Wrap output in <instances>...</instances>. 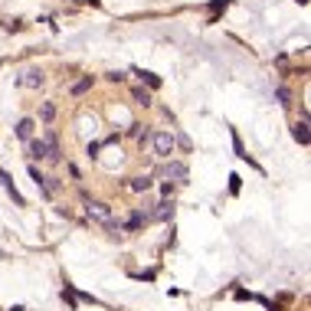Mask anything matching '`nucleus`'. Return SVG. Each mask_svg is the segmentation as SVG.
I'll list each match as a JSON object with an SVG mask.
<instances>
[{
  "instance_id": "obj_2",
  "label": "nucleus",
  "mask_w": 311,
  "mask_h": 311,
  "mask_svg": "<svg viewBox=\"0 0 311 311\" xmlns=\"http://www.w3.org/2000/svg\"><path fill=\"white\" fill-rule=\"evenodd\" d=\"M174 144H177V138H174L171 131H157V134H154V154H157V157H171Z\"/></svg>"
},
{
  "instance_id": "obj_14",
  "label": "nucleus",
  "mask_w": 311,
  "mask_h": 311,
  "mask_svg": "<svg viewBox=\"0 0 311 311\" xmlns=\"http://www.w3.org/2000/svg\"><path fill=\"white\" fill-rule=\"evenodd\" d=\"M275 98H279V105H285V108H289V105H291V89H289V86H279Z\"/></svg>"
},
{
  "instance_id": "obj_4",
  "label": "nucleus",
  "mask_w": 311,
  "mask_h": 311,
  "mask_svg": "<svg viewBox=\"0 0 311 311\" xmlns=\"http://www.w3.org/2000/svg\"><path fill=\"white\" fill-rule=\"evenodd\" d=\"M43 82H46L43 69H26V72L20 75V86H23V89H40Z\"/></svg>"
},
{
  "instance_id": "obj_20",
  "label": "nucleus",
  "mask_w": 311,
  "mask_h": 311,
  "mask_svg": "<svg viewBox=\"0 0 311 311\" xmlns=\"http://www.w3.org/2000/svg\"><path fill=\"white\" fill-rule=\"evenodd\" d=\"M229 193H239V177H236V174L229 177Z\"/></svg>"
},
{
  "instance_id": "obj_13",
  "label": "nucleus",
  "mask_w": 311,
  "mask_h": 311,
  "mask_svg": "<svg viewBox=\"0 0 311 311\" xmlns=\"http://www.w3.org/2000/svg\"><path fill=\"white\" fill-rule=\"evenodd\" d=\"M63 301H69V308H79V295H75V289H72V285H66V289H63Z\"/></svg>"
},
{
  "instance_id": "obj_19",
  "label": "nucleus",
  "mask_w": 311,
  "mask_h": 311,
  "mask_svg": "<svg viewBox=\"0 0 311 311\" xmlns=\"http://www.w3.org/2000/svg\"><path fill=\"white\" fill-rule=\"evenodd\" d=\"M233 148H236V154L243 157V161H249V154H246V148H243V141H239V134H233Z\"/></svg>"
},
{
  "instance_id": "obj_9",
  "label": "nucleus",
  "mask_w": 311,
  "mask_h": 311,
  "mask_svg": "<svg viewBox=\"0 0 311 311\" xmlns=\"http://www.w3.org/2000/svg\"><path fill=\"white\" fill-rule=\"evenodd\" d=\"M33 128H36L33 118H20V121H17V138H20V141H33Z\"/></svg>"
},
{
  "instance_id": "obj_18",
  "label": "nucleus",
  "mask_w": 311,
  "mask_h": 311,
  "mask_svg": "<svg viewBox=\"0 0 311 311\" xmlns=\"http://www.w3.org/2000/svg\"><path fill=\"white\" fill-rule=\"evenodd\" d=\"M30 177H33V183H36V187H40V190H43L46 177H43V174H40V167H30Z\"/></svg>"
},
{
  "instance_id": "obj_7",
  "label": "nucleus",
  "mask_w": 311,
  "mask_h": 311,
  "mask_svg": "<svg viewBox=\"0 0 311 311\" xmlns=\"http://www.w3.org/2000/svg\"><path fill=\"white\" fill-rule=\"evenodd\" d=\"M174 216V200H161V203H157V210H154V213H151V220H171Z\"/></svg>"
},
{
  "instance_id": "obj_5",
  "label": "nucleus",
  "mask_w": 311,
  "mask_h": 311,
  "mask_svg": "<svg viewBox=\"0 0 311 311\" xmlns=\"http://www.w3.org/2000/svg\"><path fill=\"white\" fill-rule=\"evenodd\" d=\"M0 180H3V187H7V193H10V197H13V203H17V206H23V203H26V200H23V193L17 190V183H13V177H10V174H7V171H0Z\"/></svg>"
},
{
  "instance_id": "obj_21",
  "label": "nucleus",
  "mask_w": 311,
  "mask_h": 311,
  "mask_svg": "<svg viewBox=\"0 0 311 311\" xmlns=\"http://www.w3.org/2000/svg\"><path fill=\"white\" fill-rule=\"evenodd\" d=\"M10 311H26V308H23V305H13V308Z\"/></svg>"
},
{
  "instance_id": "obj_3",
  "label": "nucleus",
  "mask_w": 311,
  "mask_h": 311,
  "mask_svg": "<svg viewBox=\"0 0 311 311\" xmlns=\"http://www.w3.org/2000/svg\"><path fill=\"white\" fill-rule=\"evenodd\" d=\"M164 174H167V180H174V183H187V164L183 161H167Z\"/></svg>"
},
{
  "instance_id": "obj_17",
  "label": "nucleus",
  "mask_w": 311,
  "mask_h": 311,
  "mask_svg": "<svg viewBox=\"0 0 311 311\" xmlns=\"http://www.w3.org/2000/svg\"><path fill=\"white\" fill-rule=\"evenodd\" d=\"M131 95H134V102H141V105H151V92H144V89H134Z\"/></svg>"
},
{
  "instance_id": "obj_6",
  "label": "nucleus",
  "mask_w": 311,
  "mask_h": 311,
  "mask_svg": "<svg viewBox=\"0 0 311 311\" xmlns=\"http://www.w3.org/2000/svg\"><path fill=\"white\" fill-rule=\"evenodd\" d=\"M144 223H148V216L141 213V210H134V213H131L125 223H118V229H128V233H134V229H141Z\"/></svg>"
},
{
  "instance_id": "obj_1",
  "label": "nucleus",
  "mask_w": 311,
  "mask_h": 311,
  "mask_svg": "<svg viewBox=\"0 0 311 311\" xmlns=\"http://www.w3.org/2000/svg\"><path fill=\"white\" fill-rule=\"evenodd\" d=\"M82 203H86V213H89L92 223L105 226L108 233H118V223H115V213H111V206H108V203H102V200H89L86 193H82Z\"/></svg>"
},
{
  "instance_id": "obj_10",
  "label": "nucleus",
  "mask_w": 311,
  "mask_h": 311,
  "mask_svg": "<svg viewBox=\"0 0 311 311\" xmlns=\"http://www.w3.org/2000/svg\"><path fill=\"white\" fill-rule=\"evenodd\" d=\"M92 82H95L92 75H86V79H79V82H72V86H69V95H86L89 89H92Z\"/></svg>"
},
{
  "instance_id": "obj_22",
  "label": "nucleus",
  "mask_w": 311,
  "mask_h": 311,
  "mask_svg": "<svg viewBox=\"0 0 311 311\" xmlns=\"http://www.w3.org/2000/svg\"><path fill=\"white\" fill-rule=\"evenodd\" d=\"M298 3H308V0H298Z\"/></svg>"
},
{
  "instance_id": "obj_15",
  "label": "nucleus",
  "mask_w": 311,
  "mask_h": 311,
  "mask_svg": "<svg viewBox=\"0 0 311 311\" xmlns=\"http://www.w3.org/2000/svg\"><path fill=\"white\" fill-rule=\"evenodd\" d=\"M40 118H43V121H53V118H56V105H53V102H43V108H40Z\"/></svg>"
},
{
  "instance_id": "obj_12",
  "label": "nucleus",
  "mask_w": 311,
  "mask_h": 311,
  "mask_svg": "<svg viewBox=\"0 0 311 311\" xmlns=\"http://www.w3.org/2000/svg\"><path fill=\"white\" fill-rule=\"evenodd\" d=\"M291 134H295V141H298V144H308V121H298Z\"/></svg>"
},
{
  "instance_id": "obj_11",
  "label": "nucleus",
  "mask_w": 311,
  "mask_h": 311,
  "mask_svg": "<svg viewBox=\"0 0 311 311\" xmlns=\"http://www.w3.org/2000/svg\"><path fill=\"white\" fill-rule=\"evenodd\" d=\"M151 187H154L151 177H134V180H131V190H134V193H148Z\"/></svg>"
},
{
  "instance_id": "obj_16",
  "label": "nucleus",
  "mask_w": 311,
  "mask_h": 311,
  "mask_svg": "<svg viewBox=\"0 0 311 311\" xmlns=\"http://www.w3.org/2000/svg\"><path fill=\"white\" fill-rule=\"evenodd\" d=\"M138 75H141V82H148L151 89H161V79H157L154 72H141V69H138Z\"/></svg>"
},
{
  "instance_id": "obj_8",
  "label": "nucleus",
  "mask_w": 311,
  "mask_h": 311,
  "mask_svg": "<svg viewBox=\"0 0 311 311\" xmlns=\"http://www.w3.org/2000/svg\"><path fill=\"white\" fill-rule=\"evenodd\" d=\"M26 151H30V157H33V161H46V154H49L46 141H30V144H26Z\"/></svg>"
}]
</instances>
